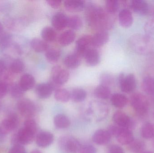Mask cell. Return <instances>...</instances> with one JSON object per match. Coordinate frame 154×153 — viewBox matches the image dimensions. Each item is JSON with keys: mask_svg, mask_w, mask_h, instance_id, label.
Returning a JSON list of instances; mask_svg holds the SVG:
<instances>
[{"mask_svg": "<svg viewBox=\"0 0 154 153\" xmlns=\"http://www.w3.org/2000/svg\"><path fill=\"white\" fill-rule=\"evenodd\" d=\"M31 153H42L40 152L39 151H38V150H34V151H32V152H31Z\"/></svg>", "mask_w": 154, "mask_h": 153, "instance_id": "53", "label": "cell"}, {"mask_svg": "<svg viewBox=\"0 0 154 153\" xmlns=\"http://www.w3.org/2000/svg\"><path fill=\"white\" fill-rule=\"evenodd\" d=\"M24 128L32 132L35 134L37 131V125L36 122L33 119H29L24 122Z\"/></svg>", "mask_w": 154, "mask_h": 153, "instance_id": "42", "label": "cell"}, {"mask_svg": "<svg viewBox=\"0 0 154 153\" xmlns=\"http://www.w3.org/2000/svg\"><path fill=\"white\" fill-rule=\"evenodd\" d=\"M118 18L119 24L123 28H129L133 24L134 22L133 14L128 9L121 10L119 14Z\"/></svg>", "mask_w": 154, "mask_h": 153, "instance_id": "14", "label": "cell"}, {"mask_svg": "<svg viewBox=\"0 0 154 153\" xmlns=\"http://www.w3.org/2000/svg\"><path fill=\"white\" fill-rule=\"evenodd\" d=\"M55 89V85L53 84L43 83L37 85L36 89V93L40 99H48L50 97Z\"/></svg>", "mask_w": 154, "mask_h": 153, "instance_id": "10", "label": "cell"}, {"mask_svg": "<svg viewBox=\"0 0 154 153\" xmlns=\"http://www.w3.org/2000/svg\"><path fill=\"white\" fill-rule=\"evenodd\" d=\"M119 82L121 91L125 93H130L136 88V79L133 74L125 76L124 74L121 73L119 77Z\"/></svg>", "mask_w": 154, "mask_h": 153, "instance_id": "4", "label": "cell"}, {"mask_svg": "<svg viewBox=\"0 0 154 153\" xmlns=\"http://www.w3.org/2000/svg\"><path fill=\"white\" fill-rule=\"evenodd\" d=\"M111 137L107 131L100 129L94 134L92 139L95 143L102 145L108 143L110 141Z\"/></svg>", "mask_w": 154, "mask_h": 153, "instance_id": "21", "label": "cell"}, {"mask_svg": "<svg viewBox=\"0 0 154 153\" xmlns=\"http://www.w3.org/2000/svg\"><path fill=\"white\" fill-rule=\"evenodd\" d=\"M47 3L52 8L57 9L60 7L61 4V1L60 0H48Z\"/></svg>", "mask_w": 154, "mask_h": 153, "instance_id": "47", "label": "cell"}, {"mask_svg": "<svg viewBox=\"0 0 154 153\" xmlns=\"http://www.w3.org/2000/svg\"><path fill=\"white\" fill-rule=\"evenodd\" d=\"M142 87L144 92L154 101V77L147 76L142 82Z\"/></svg>", "mask_w": 154, "mask_h": 153, "instance_id": "18", "label": "cell"}, {"mask_svg": "<svg viewBox=\"0 0 154 153\" xmlns=\"http://www.w3.org/2000/svg\"><path fill=\"white\" fill-rule=\"evenodd\" d=\"M128 145L129 151L133 153H143L145 146L143 141L134 139Z\"/></svg>", "mask_w": 154, "mask_h": 153, "instance_id": "33", "label": "cell"}, {"mask_svg": "<svg viewBox=\"0 0 154 153\" xmlns=\"http://www.w3.org/2000/svg\"><path fill=\"white\" fill-rule=\"evenodd\" d=\"M8 85L4 81L0 82V99L4 97L8 91Z\"/></svg>", "mask_w": 154, "mask_h": 153, "instance_id": "45", "label": "cell"}, {"mask_svg": "<svg viewBox=\"0 0 154 153\" xmlns=\"http://www.w3.org/2000/svg\"><path fill=\"white\" fill-rule=\"evenodd\" d=\"M122 128L118 126H117L115 125H110L107 131L111 136H114L117 137L121 131Z\"/></svg>", "mask_w": 154, "mask_h": 153, "instance_id": "43", "label": "cell"}, {"mask_svg": "<svg viewBox=\"0 0 154 153\" xmlns=\"http://www.w3.org/2000/svg\"><path fill=\"white\" fill-rule=\"evenodd\" d=\"M94 94L99 99H106L110 96L111 91L108 86L101 84L96 88Z\"/></svg>", "mask_w": 154, "mask_h": 153, "instance_id": "28", "label": "cell"}, {"mask_svg": "<svg viewBox=\"0 0 154 153\" xmlns=\"http://www.w3.org/2000/svg\"><path fill=\"white\" fill-rule=\"evenodd\" d=\"M141 134L143 138L151 139L154 137V125L150 123L144 124L141 129Z\"/></svg>", "mask_w": 154, "mask_h": 153, "instance_id": "35", "label": "cell"}, {"mask_svg": "<svg viewBox=\"0 0 154 153\" xmlns=\"http://www.w3.org/2000/svg\"><path fill=\"white\" fill-rule=\"evenodd\" d=\"M108 153H124L123 148L119 146H111L109 150Z\"/></svg>", "mask_w": 154, "mask_h": 153, "instance_id": "48", "label": "cell"}, {"mask_svg": "<svg viewBox=\"0 0 154 153\" xmlns=\"http://www.w3.org/2000/svg\"><path fill=\"white\" fill-rule=\"evenodd\" d=\"M35 84L34 77L31 75L25 74L21 77L19 84L23 90L26 91L32 89Z\"/></svg>", "mask_w": 154, "mask_h": 153, "instance_id": "24", "label": "cell"}, {"mask_svg": "<svg viewBox=\"0 0 154 153\" xmlns=\"http://www.w3.org/2000/svg\"><path fill=\"white\" fill-rule=\"evenodd\" d=\"M79 153H96V149L91 145H85L81 147Z\"/></svg>", "mask_w": 154, "mask_h": 153, "instance_id": "44", "label": "cell"}, {"mask_svg": "<svg viewBox=\"0 0 154 153\" xmlns=\"http://www.w3.org/2000/svg\"><path fill=\"white\" fill-rule=\"evenodd\" d=\"M116 137L119 143L123 145H128L134 140L133 133L127 128H122Z\"/></svg>", "mask_w": 154, "mask_h": 153, "instance_id": "19", "label": "cell"}, {"mask_svg": "<svg viewBox=\"0 0 154 153\" xmlns=\"http://www.w3.org/2000/svg\"><path fill=\"white\" fill-rule=\"evenodd\" d=\"M51 76L53 82L57 86H59L63 85L68 81L69 74L61 66H56L51 70Z\"/></svg>", "mask_w": 154, "mask_h": 153, "instance_id": "5", "label": "cell"}, {"mask_svg": "<svg viewBox=\"0 0 154 153\" xmlns=\"http://www.w3.org/2000/svg\"><path fill=\"white\" fill-rule=\"evenodd\" d=\"M9 153H26V152L23 146L20 145H16L11 148Z\"/></svg>", "mask_w": 154, "mask_h": 153, "instance_id": "46", "label": "cell"}, {"mask_svg": "<svg viewBox=\"0 0 154 153\" xmlns=\"http://www.w3.org/2000/svg\"><path fill=\"white\" fill-rule=\"evenodd\" d=\"M81 62V57L76 53L70 54L64 59V64L68 68L75 69L79 67Z\"/></svg>", "mask_w": 154, "mask_h": 153, "instance_id": "25", "label": "cell"}, {"mask_svg": "<svg viewBox=\"0 0 154 153\" xmlns=\"http://www.w3.org/2000/svg\"><path fill=\"white\" fill-rule=\"evenodd\" d=\"M75 33L72 30L65 31L59 36L58 41L62 46H67L71 44L75 39Z\"/></svg>", "mask_w": 154, "mask_h": 153, "instance_id": "22", "label": "cell"}, {"mask_svg": "<svg viewBox=\"0 0 154 153\" xmlns=\"http://www.w3.org/2000/svg\"><path fill=\"white\" fill-rule=\"evenodd\" d=\"M69 17L63 13H56L51 19V23L55 29L57 30H62L68 27Z\"/></svg>", "mask_w": 154, "mask_h": 153, "instance_id": "13", "label": "cell"}, {"mask_svg": "<svg viewBox=\"0 0 154 153\" xmlns=\"http://www.w3.org/2000/svg\"><path fill=\"white\" fill-rule=\"evenodd\" d=\"M109 14L101 7L90 5L87 10V21L92 28L105 31L113 26V20Z\"/></svg>", "mask_w": 154, "mask_h": 153, "instance_id": "1", "label": "cell"}, {"mask_svg": "<svg viewBox=\"0 0 154 153\" xmlns=\"http://www.w3.org/2000/svg\"><path fill=\"white\" fill-rule=\"evenodd\" d=\"M5 134L3 132L2 130L0 128V141H2L3 140L5 137Z\"/></svg>", "mask_w": 154, "mask_h": 153, "instance_id": "51", "label": "cell"}, {"mask_svg": "<svg viewBox=\"0 0 154 153\" xmlns=\"http://www.w3.org/2000/svg\"><path fill=\"white\" fill-rule=\"evenodd\" d=\"M30 45L32 49L38 53L46 52L49 48L48 45L45 40H42L38 38L32 40Z\"/></svg>", "mask_w": 154, "mask_h": 153, "instance_id": "27", "label": "cell"}, {"mask_svg": "<svg viewBox=\"0 0 154 153\" xmlns=\"http://www.w3.org/2000/svg\"><path fill=\"white\" fill-rule=\"evenodd\" d=\"M65 8L71 12L81 11L85 6V1L82 0H67L64 2Z\"/></svg>", "mask_w": 154, "mask_h": 153, "instance_id": "23", "label": "cell"}, {"mask_svg": "<svg viewBox=\"0 0 154 153\" xmlns=\"http://www.w3.org/2000/svg\"><path fill=\"white\" fill-rule=\"evenodd\" d=\"M61 55V51L56 48H49L46 51L45 56L48 61L51 63H55L58 61Z\"/></svg>", "mask_w": 154, "mask_h": 153, "instance_id": "29", "label": "cell"}, {"mask_svg": "<svg viewBox=\"0 0 154 153\" xmlns=\"http://www.w3.org/2000/svg\"><path fill=\"white\" fill-rule=\"evenodd\" d=\"M6 66L5 63L2 60L0 59V75L3 74L5 72Z\"/></svg>", "mask_w": 154, "mask_h": 153, "instance_id": "50", "label": "cell"}, {"mask_svg": "<svg viewBox=\"0 0 154 153\" xmlns=\"http://www.w3.org/2000/svg\"><path fill=\"white\" fill-rule=\"evenodd\" d=\"M59 145L61 149L69 153H77L81 148L79 142L71 137H64L60 138Z\"/></svg>", "mask_w": 154, "mask_h": 153, "instance_id": "6", "label": "cell"}, {"mask_svg": "<svg viewBox=\"0 0 154 153\" xmlns=\"http://www.w3.org/2000/svg\"><path fill=\"white\" fill-rule=\"evenodd\" d=\"M3 29V28L2 24L0 22V36L2 34Z\"/></svg>", "mask_w": 154, "mask_h": 153, "instance_id": "52", "label": "cell"}, {"mask_svg": "<svg viewBox=\"0 0 154 153\" xmlns=\"http://www.w3.org/2000/svg\"><path fill=\"white\" fill-rule=\"evenodd\" d=\"M142 153H153L152 152H143Z\"/></svg>", "mask_w": 154, "mask_h": 153, "instance_id": "54", "label": "cell"}, {"mask_svg": "<svg viewBox=\"0 0 154 153\" xmlns=\"http://www.w3.org/2000/svg\"><path fill=\"white\" fill-rule=\"evenodd\" d=\"M82 22L81 19L77 15H73L69 18L68 27L75 30L81 28Z\"/></svg>", "mask_w": 154, "mask_h": 153, "instance_id": "36", "label": "cell"}, {"mask_svg": "<svg viewBox=\"0 0 154 153\" xmlns=\"http://www.w3.org/2000/svg\"><path fill=\"white\" fill-rule=\"evenodd\" d=\"M19 124V119L15 115H11L4 119L2 122L1 128L6 134L16 128Z\"/></svg>", "mask_w": 154, "mask_h": 153, "instance_id": "11", "label": "cell"}, {"mask_svg": "<svg viewBox=\"0 0 154 153\" xmlns=\"http://www.w3.org/2000/svg\"><path fill=\"white\" fill-rule=\"evenodd\" d=\"M41 36L45 41L52 42L56 39L57 34L54 29L51 27H47L42 31Z\"/></svg>", "mask_w": 154, "mask_h": 153, "instance_id": "30", "label": "cell"}, {"mask_svg": "<svg viewBox=\"0 0 154 153\" xmlns=\"http://www.w3.org/2000/svg\"><path fill=\"white\" fill-rule=\"evenodd\" d=\"M111 102L113 106L116 107L121 108L127 105L128 102V99L124 94L117 93L112 95Z\"/></svg>", "mask_w": 154, "mask_h": 153, "instance_id": "26", "label": "cell"}, {"mask_svg": "<svg viewBox=\"0 0 154 153\" xmlns=\"http://www.w3.org/2000/svg\"><path fill=\"white\" fill-rule=\"evenodd\" d=\"M130 46L135 53L141 55L154 52V38L146 34H135L129 40Z\"/></svg>", "mask_w": 154, "mask_h": 153, "instance_id": "2", "label": "cell"}, {"mask_svg": "<svg viewBox=\"0 0 154 153\" xmlns=\"http://www.w3.org/2000/svg\"><path fill=\"white\" fill-rule=\"evenodd\" d=\"M113 120L118 126L122 128L130 129L134 125L130 118L122 111L116 112L113 116Z\"/></svg>", "mask_w": 154, "mask_h": 153, "instance_id": "8", "label": "cell"}, {"mask_svg": "<svg viewBox=\"0 0 154 153\" xmlns=\"http://www.w3.org/2000/svg\"><path fill=\"white\" fill-rule=\"evenodd\" d=\"M25 68L24 63L20 59H15L13 61L10 66L11 72L14 73H20L24 70Z\"/></svg>", "mask_w": 154, "mask_h": 153, "instance_id": "37", "label": "cell"}, {"mask_svg": "<svg viewBox=\"0 0 154 153\" xmlns=\"http://www.w3.org/2000/svg\"><path fill=\"white\" fill-rule=\"evenodd\" d=\"M53 136L48 132H42L37 136L36 142L40 147H45L50 145L53 141Z\"/></svg>", "mask_w": 154, "mask_h": 153, "instance_id": "20", "label": "cell"}, {"mask_svg": "<svg viewBox=\"0 0 154 153\" xmlns=\"http://www.w3.org/2000/svg\"><path fill=\"white\" fill-rule=\"evenodd\" d=\"M54 124L58 128H66L70 125V121L67 117L62 114H58L54 118Z\"/></svg>", "mask_w": 154, "mask_h": 153, "instance_id": "31", "label": "cell"}, {"mask_svg": "<svg viewBox=\"0 0 154 153\" xmlns=\"http://www.w3.org/2000/svg\"><path fill=\"white\" fill-rule=\"evenodd\" d=\"M12 42V37L9 34H2L0 38V48L2 50L9 47Z\"/></svg>", "mask_w": 154, "mask_h": 153, "instance_id": "39", "label": "cell"}, {"mask_svg": "<svg viewBox=\"0 0 154 153\" xmlns=\"http://www.w3.org/2000/svg\"><path fill=\"white\" fill-rule=\"evenodd\" d=\"M130 103L134 110L139 116H145L148 113L150 102L146 96L139 93H134L130 98Z\"/></svg>", "mask_w": 154, "mask_h": 153, "instance_id": "3", "label": "cell"}, {"mask_svg": "<svg viewBox=\"0 0 154 153\" xmlns=\"http://www.w3.org/2000/svg\"><path fill=\"white\" fill-rule=\"evenodd\" d=\"M146 34L149 36H154V19L149 20L146 22L144 27Z\"/></svg>", "mask_w": 154, "mask_h": 153, "instance_id": "41", "label": "cell"}, {"mask_svg": "<svg viewBox=\"0 0 154 153\" xmlns=\"http://www.w3.org/2000/svg\"><path fill=\"white\" fill-rule=\"evenodd\" d=\"M112 79V78H111V76H109V75L105 74L102 75V78L101 79L102 85L107 86V84H110L112 82V81H111Z\"/></svg>", "mask_w": 154, "mask_h": 153, "instance_id": "49", "label": "cell"}, {"mask_svg": "<svg viewBox=\"0 0 154 153\" xmlns=\"http://www.w3.org/2000/svg\"><path fill=\"white\" fill-rule=\"evenodd\" d=\"M106 11L109 14H114L118 10L119 4L118 1L116 0H108L106 2Z\"/></svg>", "mask_w": 154, "mask_h": 153, "instance_id": "38", "label": "cell"}, {"mask_svg": "<svg viewBox=\"0 0 154 153\" xmlns=\"http://www.w3.org/2000/svg\"><path fill=\"white\" fill-rule=\"evenodd\" d=\"M130 7L135 13L139 15H146L149 12V4L144 0H133L130 2Z\"/></svg>", "mask_w": 154, "mask_h": 153, "instance_id": "12", "label": "cell"}, {"mask_svg": "<svg viewBox=\"0 0 154 153\" xmlns=\"http://www.w3.org/2000/svg\"><path fill=\"white\" fill-rule=\"evenodd\" d=\"M10 91L11 96L14 98H20L23 95L24 92L20 84L17 83H14L11 85Z\"/></svg>", "mask_w": 154, "mask_h": 153, "instance_id": "40", "label": "cell"}, {"mask_svg": "<svg viewBox=\"0 0 154 153\" xmlns=\"http://www.w3.org/2000/svg\"><path fill=\"white\" fill-rule=\"evenodd\" d=\"M109 35L106 31H98L91 38V46L96 47L102 46L108 41Z\"/></svg>", "mask_w": 154, "mask_h": 153, "instance_id": "15", "label": "cell"}, {"mask_svg": "<svg viewBox=\"0 0 154 153\" xmlns=\"http://www.w3.org/2000/svg\"><path fill=\"white\" fill-rule=\"evenodd\" d=\"M34 134L26 128H21L19 130L17 136L19 144L27 145L30 143L34 139Z\"/></svg>", "mask_w": 154, "mask_h": 153, "instance_id": "16", "label": "cell"}, {"mask_svg": "<svg viewBox=\"0 0 154 153\" xmlns=\"http://www.w3.org/2000/svg\"><path fill=\"white\" fill-rule=\"evenodd\" d=\"M18 108L20 113L26 117L32 116L35 110L34 103L28 99H23L18 103Z\"/></svg>", "mask_w": 154, "mask_h": 153, "instance_id": "9", "label": "cell"}, {"mask_svg": "<svg viewBox=\"0 0 154 153\" xmlns=\"http://www.w3.org/2000/svg\"><path fill=\"white\" fill-rule=\"evenodd\" d=\"M87 97V93L85 90L81 88H76L71 92L70 98L75 102H81Z\"/></svg>", "mask_w": 154, "mask_h": 153, "instance_id": "32", "label": "cell"}, {"mask_svg": "<svg viewBox=\"0 0 154 153\" xmlns=\"http://www.w3.org/2000/svg\"><path fill=\"white\" fill-rule=\"evenodd\" d=\"M91 38L89 35H85L78 39L76 42V51L75 53L81 57H84L85 54L91 46Z\"/></svg>", "mask_w": 154, "mask_h": 153, "instance_id": "7", "label": "cell"}, {"mask_svg": "<svg viewBox=\"0 0 154 153\" xmlns=\"http://www.w3.org/2000/svg\"><path fill=\"white\" fill-rule=\"evenodd\" d=\"M84 57L87 63L91 66H95L100 62V55L98 50L95 49H89Z\"/></svg>", "mask_w": 154, "mask_h": 153, "instance_id": "17", "label": "cell"}, {"mask_svg": "<svg viewBox=\"0 0 154 153\" xmlns=\"http://www.w3.org/2000/svg\"><path fill=\"white\" fill-rule=\"evenodd\" d=\"M55 98L58 101L62 102H67L70 98V93L65 89L58 88L55 92Z\"/></svg>", "mask_w": 154, "mask_h": 153, "instance_id": "34", "label": "cell"}]
</instances>
